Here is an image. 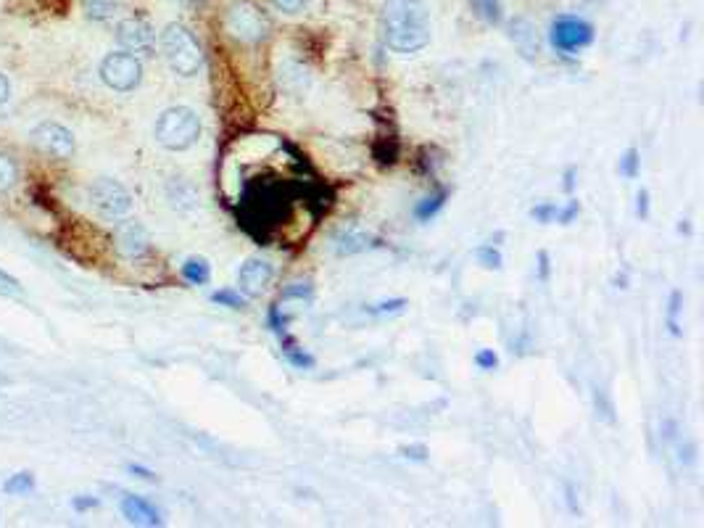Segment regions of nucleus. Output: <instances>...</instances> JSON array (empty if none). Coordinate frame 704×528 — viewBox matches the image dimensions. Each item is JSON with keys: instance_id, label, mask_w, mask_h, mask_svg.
I'll list each match as a JSON object with an SVG mask.
<instances>
[{"instance_id": "1", "label": "nucleus", "mask_w": 704, "mask_h": 528, "mask_svg": "<svg viewBox=\"0 0 704 528\" xmlns=\"http://www.w3.org/2000/svg\"><path fill=\"white\" fill-rule=\"evenodd\" d=\"M383 38L394 53L411 55L430 43V13L422 0H386Z\"/></svg>"}, {"instance_id": "2", "label": "nucleus", "mask_w": 704, "mask_h": 528, "mask_svg": "<svg viewBox=\"0 0 704 528\" xmlns=\"http://www.w3.org/2000/svg\"><path fill=\"white\" fill-rule=\"evenodd\" d=\"M201 138V119L188 106L166 108L156 122V141L166 151H188Z\"/></svg>"}, {"instance_id": "3", "label": "nucleus", "mask_w": 704, "mask_h": 528, "mask_svg": "<svg viewBox=\"0 0 704 528\" xmlns=\"http://www.w3.org/2000/svg\"><path fill=\"white\" fill-rule=\"evenodd\" d=\"M161 51L172 72L180 77H196L203 66V51L193 32L182 24H169L161 32Z\"/></svg>"}, {"instance_id": "4", "label": "nucleus", "mask_w": 704, "mask_h": 528, "mask_svg": "<svg viewBox=\"0 0 704 528\" xmlns=\"http://www.w3.org/2000/svg\"><path fill=\"white\" fill-rule=\"evenodd\" d=\"M101 80L116 93H130L143 80V64L130 51L108 53L101 61Z\"/></svg>"}, {"instance_id": "5", "label": "nucleus", "mask_w": 704, "mask_h": 528, "mask_svg": "<svg viewBox=\"0 0 704 528\" xmlns=\"http://www.w3.org/2000/svg\"><path fill=\"white\" fill-rule=\"evenodd\" d=\"M225 27L227 32L241 40V43H259L269 35V19L267 13L253 5L249 0H241L235 3L230 11H227V19H225Z\"/></svg>"}, {"instance_id": "6", "label": "nucleus", "mask_w": 704, "mask_h": 528, "mask_svg": "<svg viewBox=\"0 0 704 528\" xmlns=\"http://www.w3.org/2000/svg\"><path fill=\"white\" fill-rule=\"evenodd\" d=\"M549 43L562 53L583 51V48H589L594 43V24L586 21L583 16L562 13V16H556L552 21Z\"/></svg>"}, {"instance_id": "7", "label": "nucleus", "mask_w": 704, "mask_h": 528, "mask_svg": "<svg viewBox=\"0 0 704 528\" xmlns=\"http://www.w3.org/2000/svg\"><path fill=\"white\" fill-rule=\"evenodd\" d=\"M90 201H93V207L101 211L103 217H114V219L127 217L132 211L130 191L122 183L111 180V177H101V180H96L90 185Z\"/></svg>"}, {"instance_id": "8", "label": "nucleus", "mask_w": 704, "mask_h": 528, "mask_svg": "<svg viewBox=\"0 0 704 528\" xmlns=\"http://www.w3.org/2000/svg\"><path fill=\"white\" fill-rule=\"evenodd\" d=\"M32 143H35L40 151L51 154L53 158H69L74 154V149H77L72 130H66V127L58 124V122H43V124H38V127L32 130Z\"/></svg>"}, {"instance_id": "9", "label": "nucleus", "mask_w": 704, "mask_h": 528, "mask_svg": "<svg viewBox=\"0 0 704 528\" xmlns=\"http://www.w3.org/2000/svg\"><path fill=\"white\" fill-rule=\"evenodd\" d=\"M114 243H116L122 257L138 260L148 251L151 241H148V230L138 219H124L114 227Z\"/></svg>"}, {"instance_id": "10", "label": "nucleus", "mask_w": 704, "mask_h": 528, "mask_svg": "<svg viewBox=\"0 0 704 528\" xmlns=\"http://www.w3.org/2000/svg\"><path fill=\"white\" fill-rule=\"evenodd\" d=\"M272 277H275V267H272V262L261 260V257H251L249 262H243V267L238 269V285L251 299L261 296L267 291Z\"/></svg>"}, {"instance_id": "11", "label": "nucleus", "mask_w": 704, "mask_h": 528, "mask_svg": "<svg viewBox=\"0 0 704 528\" xmlns=\"http://www.w3.org/2000/svg\"><path fill=\"white\" fill-rule=\"evenodd\" d=\"M116 40L124 51L130 53H151L153 51V30L143 19H124L116 27Z\"/></svg>"}, {"instance_id": "12", "label": "nucleus", "mask_w": 704, "mask_h": 528, "mask_svg": "<svg viewBox=\"0 0 704 528\" xmlns=\"http://www.w3.org/2000/svg\"><path fill=\"white\" fill-rule=\"evenodd\" d=\"M375 246V235L359 225H344L335 235H333V249L338 257H353V254H361L367 249Z\"/></svg>"}, {"instance_id": "13", "label": "nucleus", "mask_w": 704, "mask_h": 528, "mask_svg": "<svg viewBox=\"0 0 704 528\" xmlns=\"http://www.w3.org/2000/svg\"><path fill=\"white\" fill-rule=\"evenodd\" d=\"M509 38H512V43L517 46V51L522 53L525 58H536V55L541 53L539 30H536V24H533L530 19H525V16L512 19V24H509Z\"/></svg>"}, {"instance_id": "14", "label": "nucleus", "mask_w": 704, "mask_h": 528, "mask_svg": "<svg viewBox=\"0 0 704 528\" xmlns=\"http://www.w3.org/2000/svg\"><path fill=\"white\" fill-rule=\"evenodd\" d=\"M122 515L135 526H161V513L138 494H127L122 499Z\"/></svg>"}, {"instance_id": "15", "label": "nucleus", "mask_w": 704, "mask_h": 528, "mask_svg": "<svg viewBox=\"0 0 704 528\" xmlns=\"http://www.w3.org/2000/svg\"><path fill=\"white\" fill-rule=\"evenodd\" d=\"M122 0H85V16L93 21H111L119 16Z\"/></svg>"}, {"instance_id": "16", "label": "nucleus", "mask_w": 704, "mask_h": 528, "mask_svg": "<svg viewBox=\"0 0 704 528\" xmlns=\"http://www.w3.org/2000/svg\"><path fill=\"white\" fill-rule=\"evenodd\" d=\"M470 8L475 11L478 19H483L491 27H499L504 21L502 0H470Z\"/></svg>"}, {"instance_id": "17", "label": "nucleus", "mask_w": 704, "mask_h": 528, "mask_svg": "<svg viewBox=\"0 0 704 528\" xmlns=\"http://www.w3.org/2000/svg\"><path fill=\"white\" fill-rule=\"evenodd\" d=\"M182 277L193 285H206L211 280V264L206 262L203 257H191L188 262L182 264Z\"/></svg>"}, {"instance_id": "18", "label": "nucleus", "mask_w": 704, "mask_h": 528, "mask_svg": "<svg viewBox=\"0 0 704 528\" xmlns=\"http://www.w3.org/2000/svg\"><path fill=\"white\" fill-rule=\"evenodd\" d=\"M446 199H449V193L446 191H438L436 196H428V199H422L420 204H417V209H414V217L420 219V222H430L438 211L446 207Z\"/></svg>"}, {"instance_id": "19", "label": "nucleus", "mask_w": 704, "mask_h": 528, "mask_svg": "<svg viewBox=\"0 0 704 528\" xmlns=\"http://www.w3.org/2000/svg\"><path fill=\"white\" fill-rule=\"evenodd\" d=\"M3 491H5V494H11V497L32 494V491H35V475L30 473V471L11 475V478H8V481L3 483Z\"/></svg>"}, {"instance_id": "20", "label": "nucleus", "mask_w": 704, "mask_h": 528, "mask_svg": "<svg viewBox=\"0 0 704 528\" xmlns=\"http://www.w3.org/2000/svg\"><path fill=\"white\" fill-rule=\"evenodd\" d=\"M211 302L219 304V307H230V310H243L246 307V299L238 291H233V288H222V291L211 294Z\"/></svg>"}, {"instance_id": "21", "label": "nucleus", "mask_w": 704, "mask_h": 528, "mask_svg": "<svg viewBox=\"0 0 704 528\" xmlns=\"http://www.w3.org/2000/svg\"><path fill=\"white\" fill-rule=\"evenodd\" d=\"M639 166H641V158H639V151L636 149H628L623 157H620V164H617V172L628 180H633L639 175Z\"/></svg>"}, {"instance_id": "22", "label": "nucleus", "mask_w": 704, "mask_h": 528, "mask_svg": "<svg viewBox=\"0 0 704 528\" xmlns=\"http://www.w3.org/2000/svg\"><path fill=\"white\" fill-rule=\"evenodd\" d=\"M681 310H683V296H681V291H673V296H670V310H667V328H670L673 336H681V322H678Z\"/></svg>"}, {"instance_id": "23", "label": "nucleus", "mask_w": 704, "mask_h": 528, "mask_svg": "<svg viewBox=\"0 0 704 528\" xmlns=\"http://www.w3.org/2000/svg\"><path fill=\"white\" fill-rule=\"evenodd\" d=\"M475 257H478V262L483 264L486 269H502V251L494 249V246H478V249H475Z\"/></svg>"}, {"instance_id": "24", "label": "nucleus", "mask_w": 704, "mask_h": 528, "mask_svg": "<svg viewBox=\"0 0 704 528\" xmlns=\"http://www.w3.org/2000/svg\"><path fill=\"white\" fill-rule=\"evenodd\" d=\"M285 357H288V362H291L293 368H299V370L314 368V357H311V354H306L303 349H296V346H291V344L285 346Z\"/></svg>"}, {"instance_id": "25", "label": "nucleus", "mask_w": 704, "mask_h": 528, "mask_svg": "<svg viewBox=\"0 0 704 528\" xmlns=\"http://www.w3.org/2000/svg\"><path fill=\"white\" fill-rule=\"evenodd\" d=\"M16 183V164L8 157H0V193Z\"/></svg>"}, {"instance_id": "26", "label": "nucleus", "mask_w": 704, "mask_h": 528, "mask_svg": "<svg viewBox=\"0 0 704 528\" xmlns=\"http://www.w3.org/2000/svg\"><path fill=\"white\" fill-rule=\"evenodd\" d=\"M556 211H559V207H556V204H552V201H544V204H536V207L530 209V217H533L536 222H541V225H549V222H554V219H556Z\"/></svg>"}, {"instance_id": "27", "label": "nucleus", "mask_w": 704, "mask_h": 528, "mask_svg": "<svg viewBox=\"0 0 704 528\" xmlns=\"http://www.w3.org/2000/svg\"><path fill=\"white\" fill-rule=\"evenodd\" d=\"M311 294H314V291H311V283H309V280H306V283H291V285L283 291V299H301V302L306 299V302H309Z\"/></svg>"}, {"instance_id": "28", "label": "nucleus", "mask_w": 704, "mask_h": 528, "mask_svg": "<svg viewBox=\"0 0 704 528\" xmlns=\"http://www.w3.org/2000/svg\"><path fill=\"white\" fill-rule=\"evenodd\" d=\"M475 365L480 370H496L499 368V357H496L494 349H480V352L475 354Z\"/></svg>"}, {"instance_id": "29", "label": "nucleus", "mask_w": 704, "mask_h": 528, "mask_svg": "<svg viewBox=\"0 0 704 528\" xmlns=\"http://www.w3.org/2000/svg\"><path fill=\"white\" fill-rule=\"evenodd\" d=\"M403 307H406L403 299H391V302H380V304H375L369 312H372V315H391V312H402Z\"/></svg>"}, {"instance_id": "30", "label": "nucleus", "mask_w": 704, "mask_h": 528, "mask_svg": "<svg viewBox=\"0 0 704 528\" xmlns=\"http://www.w3.org/2000/svg\"><path fill=\"white\" fill-rule=\"evenodd\" d=\"M0 294H8V296H19L21 294V285L16 277H11L8 272L0 269Z\"/></svg>"}, {"instance_id": "31", "label": "nucleus", "mask_w": 704, "mask_h": 528, "mask_svg": "<svg viewBox=\"0 0 704 528\" xmlns=\"http://www.w3.org/2000/svg\"><path fill=\"white\" fill-rule=\"evenodd\" d=\"M578 211H581V204H578V201H567V207H559V211H556V222L570 225V222L578 217Z\"/></svg>"}, {"instance_id": "32", "label": "nucleus", "mask_w": 704, "mask_h": 528, "mask_svg": "<svg viewBox=\"0 0 704 528\" xmlns=\"http://www.w3.org/2000/svg\"><path fill=\"white\" fill-rule=\"evenodd\" d=\"M267 322H269V328H272L275 333H280V336H283V333H285V328H288V317L280 315V310H277V307H272V310H269V319H267Z\"/></svg>"}, {"instance_id": "33", "label": "nucleus", "mask_w": 704, "mask_h": 528, "mask_svg": "<svg viewBox=\"0 0 704 528\" xmlns=\"http://www.w3.org/2000/svg\"><path fill=\"white\" fill-rule=\"evenodd\" d=\"M636 217H639V219H647V217H649V191H647V188H641L639 196H636Z\"/></svg>"}, {"instance_id": "34", "label": "nucleus", "mask_w": 704, "mask_h": 528, "mask_svg": "<svg viewBox=\"0 0 704 528\" xmlns=\"http://www.w3.org/2000/svg\"><path fill=\"white\" fill-rule=\"evenodd\" d=\"M277 11H285V13H299L303 11L306 0H272Z\"/></svg>"}, {"instance_id": "35", "label": "nucleus", "mask_w": 704, "mask_h": 528, "mask_svg": "<svg viewBox=\"0 0 704 528\" xmlns=\"http://www.w3.org/2000/svg\"><path fill=\"white\" fill-rule=\"evenodd\" d=\"M72 507H74L77 513H82V510H93V507H98V499H93V497H77V499L72 502Z\"/></svg>"}, {"instance_id": "36", "label": "nucleus", "mask_w": 704, "mask_h": 528, "mask_svg": "<svg viewBox=\"0 0 704 528\" xmlns=\"http://www.w3.org/2000/svg\"><path fill=\"white\" fill-rule=\"evenodd\" d=\"M403 457H411V460H425V455H428V449L425 447H406V449H402Z\"/></svg>"}, {"instance_id": "37", "label": "nucleus", "mask_w": 704, "mask_h": 528, "mask_svg": "<svg viewBox=\"0 0 704 528\" xmlns=\"http://www.w3.org/2000/svg\"><path fill=\"white\" fill-rule=\"evenodd\" d=\"M8 93H11V85H8V77L0 72V104L8 101Z\"/></svg>"}, {"instance_id": "38", "label": "nucleus", "mask_w": 704, "mask_h": 528, "mask_svg": "<svg viewBox=\"0 0 704 528\" xmlns=\"http://www.w3.org/2000/svg\"><path fill=\"white\" fill-rule=\"evenodd\" d=\"M127 471H130V473H135L138 478H148V481H156V475H153L148 468H140V465H127Z\"/></svg>"}, {"instance_id": "39", "label": "nucleus", "mask_w": 704, "mask_h": 528, "mask_svg": "<svg viewBox=\"0 0 704 528\" xmlns=\"http://www.w3.org/2000/svg\"><path fill=\"white\" fill-rule=\"evenodd\" d=\"M539 262H541V280H547V277H549V254L541 251V254H539Z\"/></svg>"}, {"instance_id": "40", "label": "nucleus", "mask_w": 704, "mask_h": 528, "mask_svg": "<svg viewBox=\"0 0 704 528\" xmlns=\"http://www.w3.org/2000/svg\"><path fill=\"white\" fill-rule=\"evenodd\" d=\"M564 177H567V183H564V191H573V185H575V180H573V177H575V169H567V175H564Z\"/></svg>"}, {"instance_id": "41", "label": "nucleus", "mask_w": 704, "mask_h": 528, "mask_svg": "<svg viewBox=\"0 0 704 528\" xmlns=\"http://www.w3.org/2000/svg\"><path fill=\"white\" fill-rule=\"evenodd\" d=\"M591 3H602V0H591Z\"/></svg>"}]
</instances>
